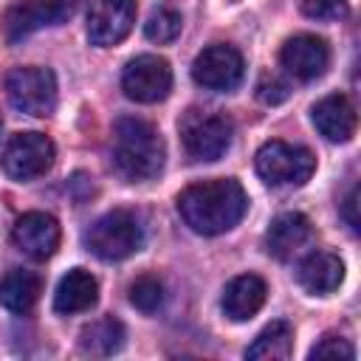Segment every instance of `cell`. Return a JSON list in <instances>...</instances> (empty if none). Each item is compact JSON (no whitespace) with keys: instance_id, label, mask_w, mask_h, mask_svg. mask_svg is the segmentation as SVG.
<instances>
[{"instance_id":"6da1fadb","label":"cell","mask_w":361,"mask_h":361,"mask_svg":"<svg viewBox=\"0 0 361 361\" xmlns=\"http://www.w3.org/2000/svg\"><path fill=\"white\" fill-rule=\"evenodd\" d=\"M248 209V197L234 178H212L186 186L178 195V212L183 223L203 234L214 237L234 228Z\"/></svg>"},{"instance_id":"7a4b0ae2","label":"cell","mask_w":361,"mask_h":361,"mask_svg":"<svg viewBox=\"0 0 361 361\" xmlns=\"http://www.w3.org/2000/svg\"><path fill=\"white\" fill-rule=\"evenodd\" d=\"M166 158L161 133L144 118H118L113 127V164L127 180H149Z\"/></svg>"},{"instance_id":"3957f363","label":"cell","mask_w":361,"mask_h":361,"mask_svg":"<svg viewBox=\"0 0 361 361\" xmlns=\"http://www.w3.org/2000/svg\"><path fill=\"white\" fill-rule=\"evenodd\" d=\"M85 245L90 254H96L104 262H118L135 254L144 245V226L135 212L130 209H113L102 214L87 231Z\"/></svg>"},{"instance_id":"277c9868","label":"cell","mask_w":361,"mask_h":361,"mask_svg":"<svg viewBox=\"0 0 361 361\" xmlns=\"http://www.w3.org/2000/svg\"><path fill=\"white\" fill-rule=\"evenodd\" d=\"M178 130H180L183 149L195 161L223 158L226 149L231 147V135H234V124L228 116H223L217 110H203V107H189L180 116Z\"/></svg>"},{"instance_id":"5b68a950","label":"cell","mask_w":361,"mask_h":361,"mask_svg":"<svg viewBox=\"0 0 361 361\" xmlns=\"http://www.w3.org/2000/svg\"><path fill=\"white\" fill-rule=\"evenodd\" d=\"M254 166L268 186H302L316 172V158L307 147L288 141H265L257 149Z\"/></svg>"},{"instance_id":"8992f818","label":"cell","mask_w":361,"mask_h":361,"mask_svg":"<svg viewBox=\"0 0 361 361\" xmlns=\"http://www.w3.org/2000/svg\"><path fill=\"white\" fill-rule=\"evenodd\" d=\"M71 14H73V0H14L0 20L3 39L8 45H17L42 28L65 23Z\"/></svg>"},{"instance_id":"52a82bcc","label":"cell","mask_w":361,"mask_h":361,"mask_svg":"<svg viewBox=\"0 0 361 361\" xmlns=\"http://www.w3.org/2000/svg\"><path fill=\"white\" fill-rule=\"evenodd\" d=\"M6 96L11 107L28 116H48L56 107V76L48 68L25 65L6 73Z\"/></svg>"},{"instance_id":"ba28073f","label":"cell","mask_w":361,"mask_h":361,"mask_svg":"<svg viewBox=\"0 0 361 361\" xmlns=\"http://www.w3.org/2000/svg\"><path fill=\"white\" fill-rule=\"evenodd\" d=\"M54 164V144L42 133H17L0 155V169L11 180H34Z\"/></svg>"},{"instance_id":"9c48e42d","label":"cell","mask_w":361,"mask_h":361,"mask_svg":"<svg viewBox=\"0 0 361 361\" xmlns=\"http://www.w3.org/2000/svg\"><path fill=\"white\" fill-rule=\"evenodd\" d=\"M121 90L127 99L141 102V104H155L164 102L172 90V68L164 56L155 54H141L127 62L121 73Z\"/></svg>"},{"instance_id":"30bf717a","label":"cell","mask_w":361,"mask_h":361,"mask_svg":"<svg viewBox=\"0 0 361 361\" xmlns=\"http://www.w3.org/2000/svg\"><path fill=\"white\" fill-rule=\"evenodd\" d=\"M243 56L234 45H226V42H214L209 48H203L195 62H192V79L206 87V90H234L240 82H243Z\"/></svg>"},{"instance_id":"8fae6325","label":"cell","mask_w":361,"mask_h":361,"mask_svg":"<svg viewBox=\"0 0 361 361\" xmlns=\"http://www.w3.org/2000/svg\"><path fill=\"white\" fill-rule=\"evenodd\" d=\"M135 23L133 0H90L87 6V39L99 48L118 45Z\"/></svg>"},{"instance_id":"7c38bea8","label":"cell","mask_w":361,"mask_h":361,"mask_svg":"<svg viewBox=\"0 0 361 361\" xmlns=\"http://www.w3.org/2000/svg\"><path fill=\"white\" fill-rule=\"evenodd\" d=\"M279 62H282V68L293 79L313 82V79H319L327 71V65H330V48L316 34H296V37L285 39V45L279 51Z\"/></svg>"},{"instance_id":"4fadbf2b","label":"cell","mask_w":361,"mask_h":361,"mask_svg":"<svg viewBox=\"0 0 361 361\" xmlns=\"http://www.w3.org/2000/svg\"><path fill=\"white\" fill-rule=\"evenodd\" d=\"M14 245L31 259H48L59 248V223L45 212H25L11 228Z\"/></svg>"},{"instance_id":"5bb4252c","label":"cell","mask_w":361,"mask_h":361,"mask_svg":"<svg viewBox=\"0 0 361 361\" xmlns=\"http://www.w3.org/2000/svg\"><path fill=\"white\" fill-rule=\"evenodd\" d=\"M313 124L327 141L344 144L355 135L358 116H355V107L347 96L333 93V96H324L322 102L313 104Z\"/></svg>"},{"instance_id":"9a60e30c","label":"cell","mask_w":361,"mask_h":361,"mask_svg":"<svg viewBox=\"0 0 361 361\" xmlns=\"http://www.w3.org/2000/svg\"><path fill=\"white\" fill-rule=\"evenodd\" d=\"M344 279V262L333 251H313L296 268V282L316 296L333 293Z\"/></svg>"},{"instance_id":"2e32d148","label":"cell","mask_w":361,"mask_h":361,"mask_svg":"<svg viewBox=\"0 0 361 361\" xmlns=\"http://www.w3.org/2000/svg\"><path fill=\"white\" fill-rule=\"evenodd\" d=\"M265 296H268V285L262 282V276L240 274L226 285L220 305H223V313L231 322H245L265 305Z\"/></svg>"},{"instance_id":"e0dca14e","label":"cell","mask_w":361,"mask_h":361,"mask_svg":"<svg viewBox=\"0 0 361 361\" xmlns=\"http://www.w3.org/2000/svg\"><path fill=\"white\" fill-rule=\"evenodd\" d=\"M310 237V220L299 212H282L265 231V251L276 259H290Z\"/></svg>"},{"instance_id":"ac0fdd59","label":"cell","mask_w":361,"mask_h":361,"mask_svg":"<svg viewBox=\"0 0 361 361\" xmlns=\"http://www.w3.org/2000/svg\"><path fill=\"white\" fill-rule=\"evenodd\" d=\"M96 299H99V282L93 279V274L85 268H71L56 285L54 310L62 316L85 313L96 305Z\"/></svg>"},{"instance_id":"d6986e66","label":"cell","mask_w":361,"mask_h":361,"mask_svg":"<svg viewBox=\"0 0 361 361\" xmlns=\"http://www.w3.org/2000/svg\"><path fill=\"white\" fill-rule=\"evenodd\" d=\"M42 293V279L28 268H11L0 276V305L11 313H28Z\"/></svg>"},{"instance_id":"ffe728a7","label":"cell","mask_w":361,"mask_h":361,"mask_svg":"<svg viewBox=\"0 0 361 361\" xmlns=\"http://www.w3.org/2000/svg\"><path fill=\"white\" fill-rule=\"evenodd\" d=\"M124 338H127L124 324H121L118 319H113V316H104V319L87 324V327L79 333V347H82V353H87V355H102V358H104V355L118 353V350L124 347Z\"/></svg>"},{"instance_id":"44dd1931","label":"cell","mask_w":361,"mask_h":361,"mask_svg":"<svg viewBox=\"0 0 361 361\" xmlns=\"http://www.w3.org/2000/svg\"><path fill=\"white\" fill-rule=\"evenodd\" d=\"M290 353H293V327L279 319V322H271L268 327L259 330L254 344L245 350V358H254V361H282V358H290Z\"/></svg>"},{"instance_id":"7402d4cb","label":"cell","mask_w":361,"mask_h":361,"mask_svg":"<svg viewBox=\"0 0 361 361\" xmlns=\"http://www.w3.org/2000/svg\"><path fill=\"white\" fill-rule=\"evenodd\" d=\"M180 25H183V20L172 6H158V8H152V14L144 23V34H147V39L164 45V42L178 39Z\"/></svg>"},{"instance_id":"603a6c76","label":"cell","mask_w":361,"mask_h":361,"mask_svg":"<svg viewBox=\"0 0 361 361\" xmlns=\"http://www.w3.org/2000/svg\"><path fill=\"white\" fill-rule=\"evenodd\" d=\"M130 302H133L138 310H144V313L158 310L161 302H164V285H161V279H155V276H149V274L138 276V279L130 285Z\"/></svg>"},{"instance_id":"cb8c5ba5","label":"cell","mask_w":361,"mask_h":361,"mask_svg":"<svg viewBox=\"0 0 361 361\" xmlns=\"http://www.w3.org/2000/svg\"><path fill=\"white\" fill-rule=\"evenodd\" d=\"M307 358H347L350 361V358H355V350H353V344L347 338H341L336 333H327L310 347Z\"/></svg>"},{"instance_id":"d4e9b609","label":"cell","mask_w":361,"mask_h":361,"mask_svg":"<svg viewBox=\"0 0 361 361\" xmlns=\"http://www.w3.org/2000/svg\"><path fill=\"white\" fill-rule=\"evenodd\" d=\"M302 11L310 20H344L350 14L347 0H302Z\"/></svg>"},{"instance_id":"484cf974","label":"cell","mask_w":361,"mask_h":361,"mask_svg":"<svg viewBox=\"0 0 361 361\" xmlns=\"http://www.w3.org/2000/svg\"><path fill=\"white\" fill-rule=\"evenodd\" d=\"M290 96V85L276 73H262L257 82V99L262 104H279Z\"/></svg>"},{"instance_id":"4316f807","label":"cell","mask_w":361,"mask_h":361,"mask_svg":"<svg viewBox=\"0 0 361 361\" xmlns=\"http://www.w3.org/2000/svg\"><path fill=\"white\" fill-rule=\"evenodd\" d=\"M355 206H358V189H353V192L347 195L344 206H341V214H344V220H347V226H350L353 231H358V214H355Z\"/></svg>"}]
</instances>
